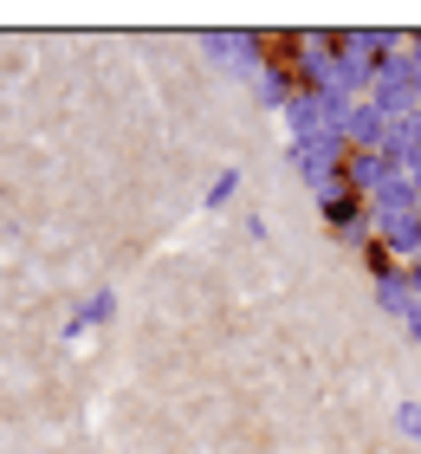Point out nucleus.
<instances>
[{"label": "nucleus", "mask_w": 421, "mask_h": 454, "mask_svg": "<svg viewBox=\"0 0 421 454\" xmlns=\"http://www.w3.org/2000/svg\"><path fill=\"white\" fill-rule=\"evenodd\" d=\"M234 189H240V176H234V169H227V176L214 182V189H207V208H221V201H227V195H234Z\"/></svg>", "instance_id": "1"}]
</instances>
